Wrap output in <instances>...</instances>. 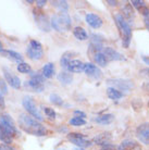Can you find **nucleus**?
I'll use <instances>...</instances> for the list:
<instances>
[{"label":"nucleus","instance_id":"obj_30","mask_svg":"<svg viewBox=\"0 0 149 150\" xmlns=\"http://www.w3.org/2000/svg\"><path fill=\"white\" fill-rule=\"evenodd\" d=\"M53 7H56L57 9H59L60 12H67L69 10V4L67 1H62V0H57V1H52L51 2Z\"/></svg>","mask_w":149,"mask_h":150},{"label":"nucleus","instance_id":"obj_24","mask_svg":"<svg viewBox=\"0 0 149 150\" xmlns=\"http://www.w3.org/2000/svg\"><path fill=\"white\" fill-rule=\"evenodd\" d=\"M122 12H123V14H122V16H123L124 19L126 20H131L134 18V10H133V8H132V4H126L125 6L123 7V9H122Z\"/></svg>","mask_w":149,"mask_h":150},{"label":"nucleus","instance_id":"obj_43","mask_svg":"<svg viewBox=\"0 0 149 150\" xmlns=\"http://www.w3.org/2000/svg\"><path fill=\"white\" fill-rule=\"evenodd\" d=\"M143 89L145 90V91H147V93H149V82L143 84Z\"/></svg>","mask_w":149,"mask_h":150},{"label":"nucleus","instance_id":"obj_50","mask_svg":"<svg viewBox=\"0 0 149 150\" xmlns=\"http://www.w3.org/2000/svg\"><path fill=\"white\" fill-rule=\"evenodd\" d=\"M57 150H67V149H57Z\"/></svg>","mask_w":149,"mask_h":150},{"label":"nucleus","instance_id":"obj_31","mask_svg":"<svg viewBox=\"0 0 149 150\" xmlns=\"http://www.w3.org/2000/svg\"><path fill=\"white\" fill-rule=\"evenodd\" d=\"M18 71L20 73H23V74H26V73H31L32 72V69H31L30 64L25 63V62H21V63L18 64Z\"/></svg>","mask_w":149,"mask_h":150},{"label":"nucleus","instance_id":"obj_2","mask_svg":"<svg viewBox=\"0 0 149 150\" xmlns=\"http://www.w3.org/2000/svg\"><path fill=\"white\" fill-rule=\"evenodd\" d=\"M114 20L118 27L121 33V37H122V44H123L124 48H128L131 44V39H132V27H131L130 23L124 19L122 14H116L114 15Z\"/></svg>","mask_w":149,"mask_h":150},{"label":"nucleus","instance_id":"obj_26","mask_svg":"<svg viewBox=\"0 0 149 150\" xmlns=\"http://www.w3.org/2000/svg\"><path fill=\"white\" fill-rule=\"evenodd\" d=\"M0 140L4 143V145H10L12 143V137L8 134L6 129L2 127V125L0 123Z\"/></svg>","mask_w":149,"mask_h":150},{"label":"nucleus","instance_id":"obj_40","mask_svg":"<svg viewBox=\"0 0 149 150\" xmlns=\"http://www.w3.org/2000/svg\"><path fill=\"white\" fill-rule=\"evenodd\" d=\"M46 4H47V1H46V0H37V1H36V4H37V7L39 8V9L44 7Z\"/></svg>","mask_w":149,"mask_h":150},{"label":"nucleus","instance_id":"obj_17","mask_svg":"<svg viewBox=\"0 0 149 150\" xmlns=\"http://www.w3.org/2000/svg\"><path fill=\"white\" fill-rule=\"evenodd\" d=\"M26 53H27V57L32 59L34 61H38L40 60L43 56H44V52L43 50H39V49L33 48L32 46H28V48L26 49Z\"/></svg>","mask_w":149,"mask_h":150},{"label":"nucleus","instance_id":"obj_21","mask_svg":"<svg viewBox=\"0 0 149 150\" xmlns=\"http://www.w3.org/2000/svg\"><path fill=\"white\" fill-rule=\"evenodd\" d=\"M58 81H59L61 84H63V85H70L72 82H73V77H72V75L70 73H67V72H61L59 73L58 75Z\"/></svg>","mask_w":149,"mask_h":150},{"label":"nucleus","instance_id":"obj_1","mask_svg":"<svg viewBox=\"0 0 149 150\" xmlns=\"http://www.w3.org/2000/svg\"><path fill=\"white\" fill-rule=\"evenodd\" d=\"M19 125L23 131L34 136H45L48 134L47 128L41 125L36 119L26 113H22L19 116Z\"/></svg>","mask_w":149,"mask_h":150},{"label":"nucleus","instance_id":"obj_29","mask_svg":"<svg viewBox=\"0 0 149 150\" xmlns=\"http://www.w3.org/2000/svg\"><path fill=\"white\" fill-rule=\"evenodd\" d=\"M0 123L9 125V126H12V127H15L14 121H13V119L11 117V115L8 114V113H2V114L0 115Z\"/></svg>","mask_w":149,"mask_h":150},{"label":"nucleus","instance_id":"obj_45","mask_svg":"<svg viewBox=\"0 0 149 150\" xmlns=\"http://www.w3.org/2000/svg\"><path fill=\"white\" fill-rule=\"evenodd\" d=\"M142 74L146 75V76H149V69H144V70H142Z\"/></svg>","mask_w":149,"mask_h":150},{"label":"nucleus","instance_id":"obj_25","mask_svg":"<svg viewBox=\"0 0 149 150\" xmlns=\"http://www.w3.org/2000/svg\"><path fill=\"white\" fill-rule=\"evenodd\" d=\"M114 120V116L113 114H104V115H99L95 119V122H97L99 124H110L112 121Z\"/></svg>","mask_w":149,"mask_h":150},{"label":"nucleus","instance_id":"obj_52","mask_svg":"<svg viewBox=\"0 0 149 150\" xmlns=\"http://www.w3.org/2000/svg\"><path fill=\"white\" fill-rule=\"evenodd\" d=\"M148 108H149V101H148Z\"/></svg>","mask_w":149,"mask_h":150},{"label":"nucleus","instance_id":"obj_18","mask_svg":"<svg viewBox=\"0 0 149 150\" xmlns=\"http://www.w3.org/2000/svg\"><path fill=\"white\" fill-rule=\"evenodd\" d=\"M0 53H1L2 56L9 58V59H11V60L16 61V62H20V63L23 62V57L21 56L19 52H15L13 50H4V49H2V50L0 51Z\"/></svg>","mask_w":149,"mask_h":150},{"label":"nucleus","instance_id":"obj_38","mask_svg":"<svg viewBox=\"0 0 149 150\" xmlns=\"http://www.w3.org/2000/svg\"><path fill=\"white\" fill-rule=\"evenodd\" d=\"M131 4H133L135 8H137V9H140L142 7H144V6H146L145 1H139V0H133Z\"/></svg>","mask_w":149,"mask_h":150},{"label":"nucleus","instance_id":"obj_15","mask_svg":"<svg viewBox=\"0 0 149 150\" xmlns=\"http://www.w3.org/2000/svg\"><path fill=\"white\" fill-rule=\"evenodd\" d=\"M109 83H112L114 88L116 87L118 90H126V91H128L133 87V83L130 82V81H126V79H111V81H109Z\"/></svg>","mask_w":149,"mask_h":150},{"label":"nucleus","instance_id":"obj_16","mask_svg":"<svg viewBox=\"0 0 149 150\" xmlns=\"http://www.w3.org/2000/svg\"><path fill=\"white\" fill-rule=\"evenodd\" d=\"M84 67H85V63H83L82 61L71 60L67 64V70L71 73H81L82 71H84Z\"/></svg>","mask_w":149,"mask_h":150},{"label":"nucleus","instance_id":"obj_39","mask_svg":"<svg viewBox=\"0 0 149 150\" xmlns=\"http://www.w3.org/2000/svg\"><path fill=\"white\" fill-rule=\"evenodd\" d=\"M74 115L76 116V117H81V119H85V117H86L85 112L79 111V110H76V111H74Z\"/></svg>","mask_w":149,"mask_h":150},{"label":"nucleus","instance_id":"obj_9","mask_svg":"<svg viewBox=\"0 0 149 150\" xmlns=\"http://www.w3.org/2000/svg\"><path fill=\"white\" fill-rule=\"evenodd\" d=\"M90 50H94L95 53L100 52V50L104 47V38L100 35L93 34L90 36Z\"/></svg>","mask_w":149,"mask_h":150},{"label":"nucleus","instance_id":"obj_3","mask_svg":"<svg viewBox=\"0 0 149 150\" xmlns=\"http://www.w3.org/2000/svg\"><path fill=\"white\" fill-rule=\"evenodd\" d=\"M50 24L51 27H53V30L58 32H69L71 30L72 21L67 12H59L51 18Z\"/></svg>","mask_w":149,"mask_h":150},{"label":"nucleus","instance_id":"obj_34","mask_svg":"<svg viewBox=\"0 0 149 150\" xmlns=\"http://www.w3.org/2000/svg\"><path fill=\"white\" fill-rule=\"evenodd\" d=\"M132 105H133V108H134L135 111H139V110H142L143 102H142V100H139L138 98H135L134 100L132 101Z\"/></svg>","mask_w":149,"mask_h":150},{"label":"nucleus","instance_id":"obj_12","mask_svg":"<svg viewBox=\"0 0 149 150\" xmlns=\"http://www.w3.org/2000/svg\"><path fill=\"white\" fill-rule=\"evenodd\" d=\"M118 150H143V147L140 144L135 142V140L126 139V140H123L121 143Z\"/></svg>","mask_w":149,"mask_h":150},{"label":"nucleus","instance_id":"obj_11","mask_svg":"<svg viewBox=\"0 0 149 150\" xmlns=\"http://www.w3.org/2000/svg\"><path fill=\"white\" fill-rule=\"evenodd\" d=\"M86 23L92 26L93 28H99L102 26V19H101L99 15L94 14V13H88L85 16Z\"/></svg>","mask_w":149,"mask_h":150},{"label":"nucleus","instance_id":"obj_22","mask_svg":"<svg viewBox=\"0 0 149 150\" xmlns=\"http://www.w3.org/2000/svg\"><path fill=\"white\" fill-rule=\"evenodd\" d=\"M55 64L53 63H47L43 68V76L46 79H51L55 74Z\"/></svg>","mask_w":149,"mask_h":150},{"label":"nucleus","instance_id":"obj_46","mask_svg":"<svg viewBox=\"0 0 149 150\" xmlns=\"http://www.w3.org/2000/svg\"><path fill=\"white\" fill-rule=\"evenodd\" d=\"M107 4H109L110 6H116L118 1H112V0H107Z\"/></svg>","mask_w":149,"mask_h":150},{"label":"nucleus","instance_id":"obj_4","mask_svg":"<svg viewBox=\"0 0 149 150\" xmlns=\"http://www.w3.org/2000/svg\"><path fill=\"white\" fill-rule=\"evenodd\" d=\"M33 14L34 18H35V23L38 26V28L41 30L43 32H50L51 24H50V21H49L47 14H45L39 8H37V9L35 8L34 9Z\"/></svg>","mask_w":149,"mask_h":150},{"label":"nucleus","instance_id":"obj_36","mask_svg":"<svg viewBox=\"0 0 149 150\" xmlns=\"http://www.w3.org/2000/svg\"><path fill=\"white\" fill-rule=\"evenodd\" d=\"M0 93L2 95H6L8 94V87H7V84L4 82V79H0Z\"/></svg>","mask_w":149,"mask_h":150},{"label":"nucleus","instance_id":"obj_44","mask_svg":"<svg viewBox=\"0 0 149 150\" xmlns=\"http://www.w3.org/2000/svg\"><path fill=\"white\" fill-rule=\"evenodd\" d=\"M100 150H116V149L113 146L109 145V146H104V148H102V149H100Z\"/></svg>","mask_w":149,"mask_h":150},{"label":"nucleus","instance_id":"obj_33","mask_svg":"<svg viewBox=\"0 0 149 150\" xmlns=\"http://www.w3.org/2000/svg\"><path fill=\"white\" fill-rule=\"evenodd\" d=\"M69 123L71 124V125H73V126H82V125H85L86 124V121H85V119H81V117L74 116L73 119L70 120Z\"/></svg>","mask_w":149,"mask_h":150},{"label":"nucleus","instance_id":"obj_7","mask_svg":"<svg viewBox=\"0 0 149 150\" xmlns=\"http://www.w3.org/2000/svg\"><path fill=\"white\" fill-rule=\"evenodd\" d=\"M136 137L140 143L149 145V122L138 125L136 128Z\"/></svg>","mask_w":149,"mask_h":150},{"label":"nucleus","instance_id":"obj_37","mask_svg":"<svg viewBox=\"0 0 149 150\" xmlns=\"http://www.w3.org/2000/svg\"><path fill=\"white\" fill-rule=\"evenodd\" d=\"M30 46H32L33 48H36V49H39V50H43V46H41L40 42H39V41H37V40H34V39H32V40L30 41Z\"/></svg>","mask_w":149,"mask_h":150},{"label":"nucleus","instance_id":"obj_27","mask_svg":"<svg viewBox=\"0 0 149 150\" xmlns=\"http://www.w3.org/2000/svg\"><path fill=\"white\" fill-rule=\"evenodd\" d=\"M94 60H95V62H96L98 65H100V67H106L107 63H108V60H107L106 56L104 54V52L95 53V54H94Z\"/></svg>","mask_w":149,"mask_h":150},{"label":"nucleus","instance_id":"obj_48","mask_svg":"<svg viewBox=\"0 0 149 150\" xmlns=\"http://www.w3.org/2000/svg\"><path fill=\"white\" fill-rule=\"evenodd\" d=\"M145 25H146V27H147V30H149V19L145 20Z\"/></svg>","mask_w":149,"mask_h":150},{"label":"nucleus","instance_id":"obj_10","mask_svg":"<svg viewBox=\"0 0 149 150\" xmlns=\"http://www.w3.org/2000/svg\"><path fill=\"white\" fill-rule=\"evenodd\" d=\"M112 142V135L109 132H104L101 133L99 135H97L95 138L93 139V143L96 145H100V146H109L110 143Z\"/></svg>","mask_w":149,"mask_h":150},{"label":"nucleus","instance_id":"obj_6","mask_svg":"<svg viewBox=\"0 0 149 150\" xmlns=\"http://www.w3.org/2000/svg\"><path fill=\"white\" fill-rule=\"evenodd\" d=\"M67 139L72 144L76 145L79 148H87V147L92 146V142L86 139L84 137V135L79 134V133H70V134H67Z\"/></svg>","mask_w":149,"mask_h":150},{"label":"nucleus","instance_id":"obj_13","mask_svg":"<svg viewBox=\"0 0 149 150\" xmlns=\"http://www.w3.org/2000/svg\"><path fill=\"white\" fill-rule=\"evenodd\" d=\"M84 72H85L88 76L94 77V79H100L101 77L100 69L98 68L97 65H95V64H93V63H85Z\"/></svg>","mask_w":149,"mask_h":150},{"label":"nucleus","instance_id":"obj_28","mask_svg":"<svg viewBox=\"0 0 149 150\" xmlns=\"http://www.w3.org/2000/svg\"><path fill=\"white\" fill-rule=\"evenodd\" d=\"M73 54H76L73 51H67V52L63 53V56L61 57V60H60V63H61V67L64 69L67 68V64L71 61V58L73 57Z\"/></svg>","mask_w":149,"mask_h":150},{"label":"nucleus","instance_id":"obj_20","mask_svg":"<svg viewBox=\"0 0 149 150\" xmlns=\"http://www.w3.org/2000/svg\"><path fill=\"white\" fill-rule=\"evenodd\" d=\"M73 35L75 36L76 39L78 40H87L88 39V35L86 33V30L83 28V27H75L74 30H73Z\"/></svg>","mask_w":149,"mask_h":150},{"label":"nucleus","instance_id":"obj_47","mask_svg":"<svg viewBox=\"0 0 149 150\" xmlns=\"http://www.w3.org/2000/svg\"><path fill=\"white\" fill-rule=\"evenodd\" d=\"M143 61H144L146 64L149 65V57H143Z\"/></svg>","mask_w":149,"mask_h":150},{"label":"nucleus","instance_id":"obj_35","mask_svg":"<svg viewBox=\"0 0 149 150\" xmlns=\"http://www.w3.org/2000/svg\"><path fill=\"white\" fill-rule=\"evenodd\" d=\"M44 112H45L46 115L49 116L50 119H56V112H55V110L51 109V108L44 107Z\"/></svg>","mask_w":149,"mask_h":150},{"label":"nucleus","instance_id":"obj_32","mask_svg":"<svg viewBox=\"0 0 149 150\" xmlns=\"http://www.w3.org/2000/svg\"><path fill=\"white\" fill-rule=\"evenodd\" d=\"M49 99H50V102H52L53 105H63V100H62V98L60 97L59 95L51 94L50 95V97H49Z\"/></svg>","mask_w":149,"mask_h":150},{"label":"nucleus","instance_id":"obj_8","mask_svg":"<svg viewBox=\"0 0 149 150\" xmlns=\"http://www.w3.org/2000/svg\"><path fill=\"white\" fill-rule=\"evenodd\" d=\"M4 77L7 79V82L9 83V85L13 87L14 89H19L21 87V81L16 75L12 74V72L10 70H8L7 68H4Z\"/></svg>","mask_w":149,"mask_h":150},{"label":"nucleus","instance_id":"obj_42","mask_svg":"<svg viewBox=\"0 0 149 150\" xmlns=\"http://www.w3.org/2000/svg\"><path fill=\"white\" fill-rule=\"evenodd\" d=\"M4 98H2V94L0 93V109H4Z\"/></svg>","mask_w":149,"mask_h":150},{"label":"nucleus","instance_id":"obj_23","mask_svg":"<svg viewBox=\"0 0 149 150\" xmlns=\"http://www.w3.org/2000/svg\"><path fill=\"white\" fill-rule=\"evenodd\" d=\"M107 95L112 100H119V99L123 97V94L120 90L116 89V88H114V87H109L108 89H107Z\"/></svg>","mask_w":149,"mask_h":150},{"label":"nucleus","instance_id":"obj_49","mask_svg":"<svg viewBox=\"0 0 149 150\" xmlns=\"http://www.w3.org/2000/svg\"><path fill=\"white\" fill-rule=\"evenodd\" d=\"M2 50V44H1V41H0V51Z\"/></svg>","mask_w":149,"mask_h":150},{"label":"nucleus","instance_id":"obj_14","mask_svg":"<svg viewBox=\"0 0 149 150\" xmlns=\"http://www.w3.org/2000/svg\"><path fill=\"white\" fill-rule=\"evenodd\" d=\"M104 54L106 56L107 60L109 61H121L124 60V57L121 54L120 52H118L116 50H114L113 48L110 47H106L104 49Z\"/></svg>","mask_w":149,"mask_h":150},{"label":"nucleus","instance_id":"obj_5","mask_svg":"<svg viewBox=\"0 0 149 150\" xmlns=\"http://www.w3.org/2000/svg\"><path fill=\"white\" fill-rule=\"evenodd\" d=\"M23 107L25 108V110L27 111V113H30L31 115L33 116L34 119H36L37 121L41 122L44 120V117L41 115V113L39 112V110L37 109V107L35 105L34 100L31 97H25L23 99Z\"/></svg>","mask_w":149,"mask_h":150},{"label":"nucleus","instance_id":"obj_51","mask_svg":"<svg viewBox=\"0 0 149 150\" xmlns=\"http://www.w3.org/2000/svg\"><path fill=\"white\" fill-rule=\"evenodd\" d=\"M78 150H85V149H78Z\"/></svg>","mask_w":149,"mask_h":150},{"label":"nucleus","instance_id":"obj_19","mask_svg":"<svg viewBox=\"0 0 149 150\" xmlns=\"http://www.w3.org/2000/svg\"><path fill=\"white\" fill-rule=\"evenodd\" d=\"M25 86L28 87V88H31V89L34 90V91L40 93V91H43V89H44V83L31 79L28 82L25 83Z\"/></svg>","mask_w":149,"mask_h":150},{"label":"nucleus","instance_id":"obj_41","mask_svg":"<svg viewBox=\"0 0 149 150\" xmlns=\"http://www.w3.org/2000/svg\"><path fill=\"white\" fill-rule=\"evenodd\" d=\"M0 150H15L14 148H12L11 146L9 145H0Z\"/></svg>","mask_w":149,"mask_h":150}]
</instances>
